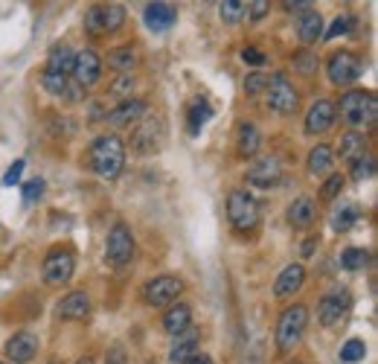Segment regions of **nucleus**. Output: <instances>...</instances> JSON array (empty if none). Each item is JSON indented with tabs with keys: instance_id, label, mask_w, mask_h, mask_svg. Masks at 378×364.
Returning <instances> with one entry per match:
<instances>
[{
	"instance_id": "1",
	"label": "nucleus",
	"mask_w": 378,
	"mask_h": 364,
	"mask_svg": "<svg viewBox=\"0 0 378 364\" xmlns=\"http://www.w3.org/2000/svg\"><path fill=\"white\" fill-rule=\"evenodd\" d=\"M90 166L99 178L114 181L125 166V146L117 134H102L90 146Z\"/></svg>"
},
{
	"instance_id": "2",
	"label": "nucleus",
	"mask_w": 378,
	"mask_h": 364,
	"mask_svg": "<svg viewBox=\"0 0 378 364\" xmlns=\"http://www.w3.org/2000/svg\"><path fill=\"white\" fill-rule=\"evenodd\" d=\"M340 117L352 129H369L378 117V102L369 90H350L340 97Z\"/></svg>"
},
{
	"instance_id": "3",
	"label": "nucleus",
	"mask_w": 378,
	"mask_h": 364,
	"mask_svg": "<svg viewBox=\"0 0 378 364\" xmlns=\"http://www.w3.org/2000/svg\"><path fill=\"white\" fill-rule=\"evenodd\" d=\"M306 323H308V309L303 306V303H294V306H288L286 312L279 315V323H276V347L279 353H291L303 332H306Z\"/></svg>"
},
{
	"instance_id": "4",
	"label": "nucleus",
	"mask_w": 378,
	"mask_h": 364,
	"mask_svg": "<svg viewBox=\"0 0 378 364\" xmlns=\"http://www.w3.org/2000/svg\"><path fill=\"white\" fill-rule=\"evenodd\" d=\"M227 216H230V225L239 233H247V230H254L259 225V204L250 193L236 190L227 198Z\"/></svg>"
},
{
	"instance_id": "5",
	"label": "nucleus",
	"mask_w": 378,
	"mask_h": 364,
	"mask_svg": "<svg viewBox=\"0 0 378 364\" xmlns=\"http://www.w3.org/2000/svg\"><path fill=\"white\" fill-rule=\"evenodd\" d=\"M134 257V236L122 222L111 228L108 233V245H105V259L111 262V268H125Z\"/></svg>"
},
{
	"instance_id": "6",
	"label": "nucleus",
	"mask_w": 378,
	"mask_h": 364,
	"mask_svg": "<svg viewBox=\"0 0 378 364\" xmlns=\"http://www.w3.org/2000/svg\"><path fill=\"white\" fill-rule=\"evenodd\" d=\"M125 21V9L119 4L111 6H90L85 15V29L90 36H102V33H117Z\"/></svg>"
},
{
	"instance_id": "7",
	"label": "nucleus",
	"mask_w": 378,
	"mask_h": 364,
	"mask_svg": "<svg viewBox=\"0 0 378 364\" xmlns=\"http://www.w3.org/2000/svg\"><path fill=\"white\" fill-rule=\"evenodd\" d=\"M76 271V257L68 248H55L44 259V280L50 286H68Z\"/></svg>"
},
{
	"instance_id": "8",
	"label": "nucleus",
	"mask_w": 378,
	"mask_h": 364,
	"mask_svg": "<svg viewBox=\"0 0 378 364\" xmlns=\"http://www.w3.org/2000/svg\"><path fill=\"white\" fill-rule=\"evenodd\" d=\"M268 105L276 114H294L297 111V90L282 73L268 79Z\"/></svg>"
},
{
	"instance_id": "9",
	"label": "nucleus",
	"mask_w": 378,
	"mask_h": 364,
	"mask_svg": "<svg viewBox=\"0 0 378 364\" xmlns=\"http://www.w3.org/2000/svg\"><path fill=\"white\" fill-rule=\"evenodd\" d=\"M326 70H329V79L335 85H352L361 76V58L355 53H350V50H340V53H335L329 58Z\"/></svg>"
},
{
	"instance_id": "10",
	"label": "nucleus",
	"mask_w": 378,
	"mask_h": 364,
	"mask_svg": "<svg viewBox=\"0 0 378 364\" xmlns=\"http://www.w3.org/2000/svg\"><path fill=\"white\" fill-rule=\"evenodd\" d=\"M183 291V283L172 274H163V277H154L146 283V300L151 306H169V303L178 300V294Z\"/></svg>"
},
{
	"instance_id": "11",
	"label": "nucleus",
	"mask_w": 378,
	"mask_h": 364,
	"mask_svg": "<svg viewBox=\"0 0 378 364\" xmlns=\"http://www.w3.org/2000/svg\"><path fill=\"white\" fill-rule=\"evenodd\" d=\"M346 312H350V294H346V291H332V294H326L318 303V321L323 326L340 323L346 318Z\"/></svg>"
},
{
	"instance_id": "12",
	"label": "nucleus",
	"mask_w": 378,
	"mask_h": 364,
	"mask_svg": "<svg viewBox=\"0 0 378 364\" xmlns=\"http://www.w3.org/2000/svg\"><path fill=\"white\" fill-rule=\"evenodd\" d=\"M163 137H166V129H163V119L154 117L148 123H143L134 134V151L137 155H148V151H157L163 146Z\"/></svg>"
},
{
	"instance_id": "13",
	"label": "nucleus",
	"mask_w": 378,
	"mask_h": 364,
	"mask_svg": "<svg viewBox=\"0 0 378 364\" xmlns=\"http://www.w3.org/2000/svg\"><path fill=\"white\" fill-rule=\"evenodd\" d=\"M73 73H76V82L79 87H93L102 76V58L93 53V50H82L76 53V65H73Z\"/></svg>"
},
{
	"instance_id": "14",
	"label": "nucleus",
	"mask_w": 378,
	"mask_h": 364,
	"mask_svg": "<svg viewBox=\"0 0 378 364\" xmlns=\"http://www.w3.org/2000/svg\"><path fill=\"white\" fill-rule=\"evenodd\" d=\"M146 114V102L143 100H122L114 111H108L105 114V123L108 126H114V129H129V126H134L137 119Z\"/></svg>"
},
{
	"instance_id": "15",
	"label": "nucleus",
	"mask_w": 378,
	"mask_h": 364,
	"mask_svg": "<svg viewBox=\"0 0 378 364\" xmlns=\"http://www.w3.org/2000/svg\"><path fill=\"white\" fill-rule=\"evenodd\" d=\"M335 117H338V105L329 100H318L311 105V111L306 114V132L308 134H320L329 132L335 126Z\"/></svg>"
},
{
	"instance_id": "16",
	"label": "nucleus",
	"mask_w": 378,
	"mask_h": 364,
	"mask_svg": "<svg viewBox=\"0 0 378 364\" xmlns=\"http://www.w3.org/2000/svg\"><path fill=\"white\" fill-rule=\"evenodd\" d=\"M143 21L151 33H169L178 21V9L172 4H148L143 12Z\"/></svg>"
},
{
	"instance_id": "17",
	"label": "nucleus",
	"mask_w": 378,
	"mask_h": 364,
	"mask_svg": "<svg viewBox=\"0 0 378 364\" xmlns=\"http://www.w3.org/2000/svg\"><path fill=\"white\" fill-rule=\"evenodd\" d=\"M55 312L65 321H85L90 315V297L85 291H70L55 303Z\"/></svg>"
},
{
	"instance_id": "18",
	"label": "nucleus",
	"mask_w": 378,
	"mask_h": 364,
	"mask_svg": "<svg viewBox=\"0 0 378 364\" xmlns=\"http://www.w3.org/2000/svg\"><path fill=\"white\" fill-rule=\"evenodd\" d=\"M38 355V338L33 332H18L6 341V358L18 361V364H29Z\"/></svg>"
},
{
	"instance_id": "19",
	"label": "nucleus",
	"mask_w": 378,
	"mask_h": 364,
	"mask_svg": "<svg viewBox=\"0 0 378 364\" xmlns=\"http://www.w3.org/2000/svg\"><path fill=\"white\" fill-rule=\"evenodd\" d=\"M279 178H282V166H279L276 158H262V161H256L254 166H250V172H247V181H250V184H254V187H262V190L279 184Z\"/></svg>"
},
{
	"instance_id": "20",
	"label": "nucleus",
	"mask_w": 378,
	"mask_h": 364,
	"mask_svg": "<svg viewBox=\"0 0 378 364\" xmlns=\"http://www.w3.org/2000/svg\"><path fill=\"white\" fill-rule=\"evenodd\" d=\"M303 283H306V268H303L300 262H294V265H288V268L276 277V283H274V294H276L279 300H282V297H291L294 291L303 289Z\"/></svg>"
},
{
	"instance_id": "21",
	"label": "nucleus",
	"mask_w": 378,
	"mask_h": 364,
	"mask_svg": "<svg viewBox=\"0 0 378 364\" xmlns=\"http://www.w3.org/2000/svg\"><path fill=\"white\" fill-rule=\"evenodd\" d=\"M198 341H201V332L198 329H183V332H178L175 336V341H172V350H169V358L178 364H183L186 358H193L195 355V350H198Z\"/></svg>"
},
{
	"instance_id": "22",
	"label": "nucleus",
	"mask_w": 378,
	"mask_h": 364,
	"mask_svg": "<svg viewBox=\"0 0 378 364\" xmlns=\"http://www.w3.org/2000/svg\"><path fill=\"white\" fill-rule=\"evenodd\" d=\"M73 65H76V53L68 44H55L47 55V73L68 76V73H73Z\"/></svg>"
},
{
	"instance_id": "23",
	"label": "nucleus",
	"mask_w": 378,
	"mask_h": 364,
	"mask_svg": "<svg viewBox=\"0 0 378 364\" xmlns=\"http://www.w3.org/2000/svg\"><path fill=\"white\" fill-rule=\"evenodd\" d=\"M314 219H318V204H314L308 196H300L291 207H288V222H291V228H311L314 225Z\"/></svg>"
},
{
	"instance_id": "24",
	"label": "nucleus",
	"mask_w": 378,
	"mask_h": 364,
	"mask_svg": "<svg viewBox=\"0 0 378 364\" xmlns=\"http://www.w3.org/2000/svg\"><path fill=\"white\" fill-rule=\"evenodd\" d=\"M338 149H340V161L355 164V161L367 158V137L361 132H346L340 137V146Z\"/></svg>"
},
{
	"instance_id": "25",
	"label": "nucleus",
	"mask_w": 378,
	"mask_h": 364,
	"mask_svg": "<svg viewBox=\"0 0 378 364\" xmlns=\"http://www.w3.org/2000/svg\"><path fill=\"white\" fill-rule=\"evenodd\" d=\"M189 323H193V309L183 306V303H178V306H172L163 315V329L169 332V336H178V332L189 329Z\"/></svg>"
},
{
	"instance_id": "26",
	"label": "nucleus",
	"mask_w": 378,
	"mask_h": 364,
	"mask_svg": "<svg viewBox=\"0 0 378 364\" xmlns=\"http://www.w3.org/2000/svg\"><path fill=\"white\" fill-rule=\"evenodd\" d=\"M332 166H335L332 146H326V143L314 146V149H311V155H308V172H311V175H329Z\"/></svg>"
},
{
	"instance_id": "27",
	"label": "nucleus",
	"mask_w": 378,
	"mask_h": 364,
	"mask_svg": "<svg viewBox=\"0 0 378 364\" xmlns=\"http://www.w3.org/2000/svg\"><path fill=\"white\" fill-rule=\"evenodd\" d=\"M320 33H323V18H320V12H306L303 21H300V26H297L300 41L303 44H314V41L320 38Z\"/></svg>"
},
{
	"instance_id": "28",
	"label": "nucleus",
	"mask_w": 378,
	"mask_h": 364,
	"mask_svg": "<svg viewBox=\"0 0 378 364\" xmlns=\"http://www.w3.org/2000/svg\"><path fill=\"white\" fill-rule=\"evenodd\" d=\"M239 151L247 158V155H256L259 151V129L254 123H239Z\"/></svg>"
},
{
	"instance_id": "29",
	"label": "nucleus",
	"mask_w": 378,
	"mask_h": 364,
	"mask_svg": "<svg viewBox=\"0 0 378 364\" xmlns=\"http://www.w3.org/2000/svg\"><path fill=\"white\" fill-rule=\"evenodd\" d=\"M358 219H361V210H358L355 204H343L340 210H335V216H332V230L346 233Z\"/></svg>"
},
{
	"instance_id": "30",
	"label": "nucleus",
	"mask_w": 378,
	"mask_h": 364,
	"mask_svg": "<svg viewBox=\"0 0 378 364\" xmlns=\"http://www.w3.org/2000/svg\"><path fill=\"white\" fill-rule=\"evenodd\" d=\"M108 65L114 70H122V73L137 68V53H134V47H117V50H111L108 53Z\"/></svg>"
},
{
	"instance_id": "31",
	"label": "nucleus",
	"mask_w": 378,
	"mask_h": 364,
	"mask_svg": "<svg viewBox=\"0 0 378 364\" xmlns=\"http://www.w3.org/2000/svg\"><path fill=\"white\" fill-rule=\"evenodd\" d=\"M212 117V108H210V102L207 100H195L193 105H189V132L193 134H198L201 129H204V123Z\"/></svg>"
},
{
	"instance_id": "32",
	"label": "nucleus",
	"mask_w": 378,
	"mask_h": 364,
	"mask_svg": "<svg viewBox=\"0 0 378 364\" xmlns=\"http://www.w3.org/2000/svg\"><path fill=\"white\" fill-rule=\"evenodd\" d=\"M340 262H343L346 271H361V268L369 262V254L361 251V248H346L343 257H340Z\"/></svg>"
},
{
	"instance_id": "33",
	"label": "nucleus",
	"mask_w": 378,
	"mask_h": 364,
	"mask_svg": "<svg viewBox=\"0 0 378 364\" xmlns=\"http://www.w3.org/2000/svg\"><path fill=\"white\" fill-rule=\"evenodd\" d=\"M41 85L44 90H50L53 97H65L68 94V76H55V73H41Z\"/></svg>"
},
{
	"instance_id": "34",
	"label": "nucleus",
	"mask_w": 378,
	"mask_h": 364,
	"mask_svg": "<svg viewBox=\"0 0 378 364\" xmlns=\"http://www.w3.org/2000/svg\"><path fill=\"white\" fill-rule=\"evenodd\" d=\"M364 355H367V347H364V341H358V338H352V341H346V344L340 347V358H343V361H350V364L361 361Z\"/></svg>"
},
{
	"instance_id": "35",
	"label": "nucleus",
	"mask_w": 378,
	"mask_h": 364,
	"mask_svg": "<svg viewBox=\"0 0 378 364\" xmlns=\"http://www.w3.org/2000/svg\"><path fill=\"white\" fill-rule=\"evenodd\" d=\"M247 4H242V0H225L222 4V21L225 23H236L242 15H244Z\"/></svg>"
},
{
	"instance_id": "36",
	"label": "nucleus",
	"mask_w": 378,
	"mask_h": 364,
	"mask_svg": "<svg viewBox=\"0 0 378 364\" xmlns=\"http://www.w3.org/2000/svg\"><path fill=\"white\" fill-rule=\"evenodd\" d=\"M340 190H343V175H329L326 184L320 187V196H323L326 201H332V198L340 196Z\"/></svg>"
},
{
	"instance_id": "37",
	"label": "nucleus",
	"mask_w": 378,
	"mask_h": 364,
	"mask_svg": "<svg viewBox=\"0 0 378 364\" xmlns=\"http://www.w3.org/2000/svg\"><path fill=\"white\" fill-rule=\"evenodd\" d=\"M372 175H375V161H372L369 155L352 164V178H355V181H364V178H372Z\"/></svg>"
},
{
	"instance_id": "38",
	"label": "nucleus",
	"mask_w": 378,
	"mask_h": 364,
	"mask_svg": "<svg viewBox=\"0 0 378 364\" xmlns=\"http://www.w3.org/2000/svg\"><path fill=\"white\" fill-rule=\"evenodd\" d=\"M265 87H268V76H262V73H250L247 82H244V94H247V97H256V94H262Z\"/></svg>"
},
{
	"instance_id": "39",
	"label": "nucleus",
	"mask_w": 378,
	"mask_h": 364,
	"mask_svg": "<svg viewBox=\"0 0 378 364\" xmlns=\"http://www.w3.org/2000/svg\"><path fill=\"white\" fill-rule=\"evenodd\" d=\"M41 196H44V181H41V178H33V181H29V184L23 187V201H26V204H36Z\"/></svg>"
},
{
	"instance_id": "40",
	"label": "nucleus",
	"mask_w": 378,
	"mask_h": 364,
	"mask_svg": "<svg viewBox=\"0 0 378 364\" xmlns=\"http://www.w3.org/2000/svg\"><path fill=\"white\" fill-rule=\"evenodd\" d=\"M23 161H15L9 169H6V175H4V187H15L18 181H21V175H23Z\"/></svg>"
},
{
	"instance_id": "41",
	"label": "nucleus",
	"mask_w": 378,
	"mask_h": 364,
	"mask_svg": "<svg viewBox=\"0 0 378 364\" xmlns=\"http://www.w3.org/2000/svg\"><path fill=\"white\" fill-rule=\"evenodd\" d=\"M294 68H297V70H303V73H311L314 68H318V58H314L311 53H297Z\"/></svg>"
},
{
	"instance_id": "42",
	"label": "nucleus",
	"mask_w": 378,
	"mask_h": 364,
	"mask_svg": "<svg viewBox=\"0 0 378 364\" xmlns=\"http://www.w3.org/2000/svg\"><path fill=\"white\" fill-rule=\"evenodd\" d=\"M242 58H244V65H265V53L256 50V47H244Z\"/></svg>"
},
{
	"instance_id": "43",
	"label": "nucleus",
	"mask_w": 378,
	"mask_h": 364,
	"mask_svg": "<svg viewBox=\"0 0 378 364\" xmlns=\"http://www.w3.org/2000/svg\"><path fill=\"white\" fill-rule=\"evenodd\" d=\"M346 29H350V21H346V18H338V21L332 23V29L326 33V38L332 41V38H338V36H346Z\"/></svg>"
},
{
	"instance_id": "44",
	"label": "nucleus",
	"mask_w": 378,
	"mask_h": 364,
	"mask_svg": "<svg viewBox=\"0 0 378 364\" xmlns=\"http://www.w3.org/2000/svg\"><path fill=\"white\" fill-rule=\"evenodd\" d=\"M131 87H134V79H129V76H119V82L111 87L114 94H131Z\"/></svg>"
},
{
	"instance_id": "45",
	"label": "nucleus",
	"mask_w": 378,
	"mask_h": 364,
	"mask_svg": "<svg viewBox=\"0 0 378 364\" xmlns=\"http://www.w3.org/2000/svg\"><path fill=\"white\" fill-rule=\"evenodd\" d=\"M247 9H250V18H265V12H268V4L265 0H256V4H247Z\"/></svg>"
},
{
	"instance_id": "46",
	"label": "nucleus",
	"mask_w": 378,
	"mask_h": 364,
	"mask_svg": "<svg viewBox=\"0 0 378 364\" xmlns=\"http://www.w3.org/2000/svg\"><path fill=\"white\" fill-rule=\"evenodd\" d=\"M108 364H125V350L119 344L108 350Z\"/></svg>"
},
{
	"instance_id": "47",
	"label": "nucleus",
	"mask_w": 378,
	"mask_h": 364,
	"mask_svg": "<svg viewBox=\"0 0 378 364\" xmlns=\"http://www.w3.org/2000/svg\"><path fill=\"white\" fill-rule=\"evenodd\" d=\"M183 364H212V358H210V355H204V353H195L193 358H186Z\"/></svg>"
},
{
	"instance_id": "48",
	"label": "nucleus",
	"mask_w": 378,
	"mask_h": 364,
	"mask_svg": "<svg viewBox=\"0 0 378 364\" xmlns=\"http://www.w3.org/2000/svg\"><path fill=\"white\" fill-rule=\"evenodd\" d=\"M282 6H286L288 12H303V9H311L308 0H303V4H282Z\"/></svg>"
},
{
	"instance_id": "49",
	"label": "nucleus",
	"mask_w": 378,
	"mask_h": 364,
	"mask_svg": "<svg viewBox=\"0 0 378 364\" xmlns=\"http://www.w3.org/2000/svg\"><path fill=\"white\" fill-rule=\"evenodd\" d=\"M314 242H318V239H306V245H303V254H306V257L314 251Z\"/></svg>"
},
{
	"instance_id": "50",
	"label": "nucleus",
	"mask_w": 378,
	"mask_h": 364,
	"mask_svg": "<svg viewBox=\"0 0 378 364\" xmlns=\"http://www.w3.org/2000/svg\"><path fill=\"white\" fill-rule=\"evenodd\" d=\"M76 364H93V358H87V355H85V358H79Z\"/></svg>"
},
{
	"instance_id": "51",
	"label": "nucleus",
	"mask_w": 378,
	"mask_h": 364,
	"mask_svg": "<svg viewBox=\"0 0 378 364\" xmlns=\"http://www.w3.org/2000/svg\"><path fill=\"white\" fill-rule=\"evenodd\" d=\"M47 364H61V358H53V361H47Z\"/></svg>"
},
{
	"instance_id": "52",
	"label": "nucleus",
	"mask_w": 378,
	"mask_h": 364,
	"mask_svg": "<svg viewBox=\"0 0 378 364\" xmlns=\"http://www.w3.org/2000/svg\"><path fill=\"white\" fill-rule=\"evenodd\" d=\"M0 364H6V361H0Z\"/></svg>"
}]
</instances>
